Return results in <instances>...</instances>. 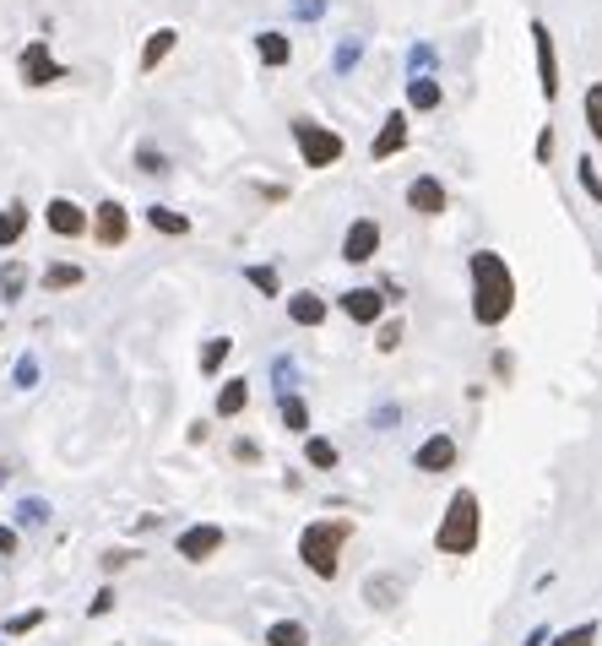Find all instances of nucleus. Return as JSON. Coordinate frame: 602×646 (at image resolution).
Masks as SVG:
<instances>
[{
  "label": "nucleus",
  "instance_id": "obj_7",
  "mask_svg": "<svg viewBox=\"0 0 602 646\" xmlns=\"http://www.w3.org/2000/svg\"><path fill=\"white\" fill-rule=\"evenodd\" d=\"M461 468V441H456L451 430H429L424 441H418V451H413V473H424V479H446Z\"/></svg>",
  "mask_w": 602,
  "mask_h": 646
},
{
  "label": "nucleus",
  "instance_id": "obj_36",
  "mask_svg": "<svg viewBox=\"0 0 602 646\" xmlns=\"http://www.w3.org/2000/svg\"><path fill=\"white\" fill-rule=\"evenodd\" d=\"M598 636H602L598 620H581V625H570V631H554L548 646H598Z\"/></svg>",
  "mask_w": 602,
  "mask_h": 646
},
{
  "label": "nucleus",
  "instance_id": "obj_9",
  "mask_svg": "<svg viewBox=\"0 0 602 646\" xmlns=\"http://www.w3.org/2000/svg\"><path fill=\"white\" fill-rule=\"evenodd\" d=\"M380 245H386V228L364 212V218H353L347 228H342V245H337V256L347 261V267H369L375 256H380Z\"/></svg>",
  "mask_w": 602,
  "mask_h": 646
},
{
  "label": "nucleus",
  "instance_id": "obj_37",
  "mask_svg": "<svg viewBox=\"0 0 602 646\" xmlns=\"http://www.w3.org/2000/svg\"><path fill=\"white\" fill-rule=\"evenodd\" d=\"M358 55H364V38H337V55H331V71H337V77H353Z\"/></svg>",
  "mask_w": 602,
  "mask_h": 646
},
{
  "label": "nucleus",
  "instance_id": "obj_49",
  "mask_svg": "<svg viewBox=\"0 0 602 646\" xmlns=\"http://www.w3.org/2000/svg\"><path fill=\"white\" fill-rule=\"evenodd\" d=\"M16 549H22V532L16 527H0V560H11Z\"/></svg>",
  "mask_w": 602,
  "mask_h": 646
},
{
  "label": "nucleus",
  "instance_id": "obj_28",
  "mask_svg": "<svg viewBox=\"0 0 602 646\" xmlns=\"http://www.w3.org/2000/svg\"><path fill=\"white\" fill-rule=\"evenodd\" d=\"M27 278H33V272H27V261H22V256H5V261H0V299H5V305H16V299L27 294Z\"/></svg>",
  "mask_w": 602,
  "mask_h": 646
},
{
  "label": "nucleus",
  "instance_id": "obj_26",
  "mask_svg": "<svg viewBox=\"0 0 602 646\" xmlns=\"http://www.w3.org/2000/svg\"><path fill=\"white\" fill-rule=\"evenodd\" d=\"M304 468L309 473H337L342 468V451L331 435H304Z\"/></svg>",
  "mask_w": 602,
  "mask_h": 646
},
{
  "label": "nucleus",
  "instance_id": "obj_21",
  "mask_svg": "<svg viewBox=\"0 0 602 646\" xmlns=\"http://www.w3.org/2000/svg\"><path fill=\"white\" fill-rule=\"evenodd\" d=\"M27 228H33V207H27L22 196H11V201L0 207V250H16V245L27 239Z\"/></svg>",
  "mask_w": 602,
  "mask_h": 646
},
{
  "label": "nucleus",
  "instance_id": "obj_15",
  "mask_svg": "<svg viewBox=\"0 0 602 646\" xmlns=\"http://www.w3.org/2000/svg\"><path fill=\"white\" fill-rule=\"evenodd\" d=\"M283 310H288V326H299V331H320V326L331 321V299L315 294V289H294V294H283Z\"/></svg>",
  "mask_w": 602,
  "mask_h": 646
},
{
  "label": "nucleus",
  "instance_id": "obj_22",
  "mask_svg": "<svg viewBox=\"0 0 602 646\" xmlns=\"http://www.w3.org/2000/svg\"><path fill=\"white\" fill-rule=\"evenodd\" d=\"M174 49H179V27H152L147 38H142L137 71H142V77H152V71H157V66H163V60H168Z\"/></svg>",
  "mask_w": 602,
  "mask_h": 646
},
{
  "label": "nucleus",
  "instance_id": "obj_35",
  "mask_svg": "<svg viewBox=\"0 0 602 646\" xmlns=\"http://www.w3.org/2000/svg\"><path fill=\"white\" fill-rule=\"evenodd\" d=\"M402 342H408V321H402V316H386V321L375 326V348H380V353H397Z\"/></svg>",
  "mask_w": 602,
  "mask_h": 646
},
{
  "label": "nucleus",
  "instance_id": "obj_17",
  "mask_svg": "<svg viewBox=\"0 0 602 646\" xmlns=\"http://www.w3.org/2000/svg\"><path fill=\"white\" fill-rule=\"evenodd\" d=\"M250 49H256V60H261L267 71H288V66H294V38H288L283 27H261V33L250 38Z\"/></svg>",
  "mask_w": 602,
  "mask_h": 646
},
{
  "label": "nucleus",
  "instance_id": "obj_18",
  "mask_svg": "<svg viewBox=\"0 0 602 646\" xmlns=\"http://www.w3.org/2000/svg\"><path fill=\"white\" fill-rule=\"evenodd\" d=\"M142 223H147L152 234H163V239H190V234H196L190 212H179V207H168V201H152V207H142Z\"/></svg>",
  "mask_w": 602,
  "mask_h": 646
},
{
  "label": "nucleus",
  "instance_id": "obj_12",
  "mask_svg": "<svg viewBox=\"0 0 602 646\" xmlns=\"http://www.w3.org/2000/svg\"><path fill=\"white\" fill-rule=\"evenodd\" d=\"M44 228H49L55 239H87L93 207H82V201H71V196H49V201H44Z\"/></svg>",
  "mask_w": 602,
  "mask_h": 646
},
{
  "label": "nucleus",
  "instance_id": "obj_40",
  "mask_svg": "<svg viewBox=\"0 0 602 646\" xmlns=\"http://www.w3.org/2000/svg\"><path fill=\"white\" fill-rule=\"evenodd\" d=\"M44 620H49V609H22V614H11V620H5L0 631H5V636H33V631H38Z\"/></svg>",
  "mask_w": 602,
  "mask_h": 646
},
{
  "label": "nucleus",
  "instance_id": "obj_4",
  "mask_svg": "<svg viewBox=\"0 0 602 646\" xmlns=\"http://www.w3.org/2000/svg\"><path fill=\"white\" fill-rule=\"evenodd\" d=\"M288 142H294V153H299L304 168H337V163L347 158V137L337 131V126H320L315 115H294L288 120Z\"/></svg>",
  "mask_w": 602,
  "mask_h": 646
},
{
  "label": "nucleus",
  "instance_id": "obj_27",
  "mask_svg": "<svg viewBox=\"0 0 602 646\" xmlns=\"http://www.w3.org/2000/svg\"><path fill=\"white\" fill-rule=\"evenodd\" d=\"M131 168H137V174H152V179H168V174H174V158H168V148H157V142H137Z\"/></svg>",
  "mask_w": 602,
  "mask_h": 646
},
{
  "label": "nucleus",
  "instance_id": "obj_23",
  "mask_svg": "<svg viewBox=\"0 0 602 646\" xmlns=\"http://www.w3.org/2000/svg\"><path fill=\"white\" fill-rule=\"evenodd\" d=\"M278 424L288 430V435H315V424H309V402H304V391H278Z\"/></svg>",
  "mask_w": 602,
  "mask_h": 646
},
{
  "label": "nucleus",
  "instance_id": "obj_43",
  "mask_svg": "<svg viewBox=\"0 0 602 646\" xmlns=\"http://www.w3.org/2000/svg\"><path fill=\"white\" fill-rule=\"evenodd\" d=\"M137 560H142L137 549H104V560H98V565H104V576H120V571H131Z\"/></svg>",
  "mask_w": 602,
  "mask_h": 646
},
{
  "label": "nucleus",
  "instance_id": "obj_20",
  "mask_svg": "<svg viewBox=\"0 0 602 646\" xmlns=\"http://www.w3.org/2000/svg\"><path fill=\"white\" fill-rule=\"evenodd\" d=\"M250 408V380L245 375H228V380H217V397H212V419H239Z\"/></svg>",
  "mask_w": 602,
  "mask_h": 646
},
{
  "label": "nucleus",
  "instance_id": "obj_8",
  "mask_svg": "<svg viewBox=\"0 0 602 646\" xmlns=\"http://www.w3.org/2000/svg\"><path fill=\"white\" fill-rule=\"evenodd\" d=\"M223 543H228V532H223L217 521H190V527L174 532V554H179L185 565H212V560L223 554Z\"/></svg>",
  "mask_w": 602,
  "mask_h": 646
},
{
  "label": "nucleus",
  "instance_id": "obj_34",
  "mask_svg": "<svg viewBox=\"0 0 602 646\" xmlns=\"http://www.w3.org/2000/svg\"><path fill=\"white\" fill-rule=\"evenodd\" d=\"M576 185L587 190V201H592V207H602V168L592 163V153H581V158H576Z\"/></svg>",
  "mask_w": 602,
  "mask_h": 646
},
{
  "label": "nucleus",
  "instance_id": "obj_42",
  "mask_svg": "<svg viewBox=\"0 0 602 646\" xmlns=\"http://www.w3.org/2000/svg\"><path fill=\"white\" fill-rule=\"evenodd\" d=\"M228 457H234L239 468H256V462H261V441H256V435H234Z\"/></svg>",
  "mask_w": 602,
  "mask_h": 646
},
{
  "label": "nucleus",
  "instance_id": "obj_10",
  "mask_svg": "<svg viewBox=\"0 0 602 646\" xmlns=\"http://www.w3.org/2000/svg\"><path fill=\"white\" fill-rule=\"evenodd\" d=\"M337 310H342L353 326H364V331H375V326L391 316V305H386V294H380L375 283H353V289H342V294H337Z\"/></svg>",
  "mask_w": 602,
  "mask_h": 646
},
{
  "label": "nucleus",
  "instance_id": "obj_2",
  "mask_svg": "<svg viewBox=\"0 0 602 646\" xmlns=\"http://www.w3.org/2000/svg\"><path fill=\"white\" fill-rule=\"evenodd\" d=\"M353 521L347 516H315V521H304L299 538H294V554H299V565L315 576V582H337L342 576V549L353 543Z\"/></svg>",
  "mask_w": 602,
  "mask_h": 646
},
{
  "label": "nucleus",
  "instance_id": "obj_32",
  "mask_svg": "<svg viewBox=\"0 0 602 646\" xmlns=\"http://www.w3.org/2000/svg\"><path fill=\"white\" fill-rule=\"evenodd\" d=\"M267 646H309V625L304 620H272L267 625Z\"/></svg>",
  "mask_w": 602,
  "mask_h": 646
},
{
  "label": "nucleus",
  "instance_id": "obj_38",
  "mask_svg": "<svg viewBox=\"0 0 602 646\" xmlns=\"http://www.w3.org/2000/svg\"><path fill=\"white\" fill-rule=\"evenodd\" d=\"M272 386H278V391H299V364H294V353H272Z\"/></svg>",
  "mask_w": 602,
  "mask_h": 646
},
{
  "label": "nucleus",
  "instance_id": "obj_3",
  "mask_svg": "<svg viewBox=\"0 0 602 646\" xmlns=\"http://www.w3.org/2000/svg\"><path fill=\"white\" fill-rule=\"evenodd\" d=\"M477 543H483V500H477V489L461 484V489H451V500H446V510H440L435 554H446V560H472Z\"/></svg>",
  "mask_w": 602,
  "mask_h": 646
},
{
  "label": "nucleus",
  "instance_id": "obj_33",
  "mask_svg": "<svg viewBox=\"0 0 602 646\" xmlns=\"http://www.w3.org/2000/svg\"><path fill=\"white\" fill-rule=\"evenodd\" d=\"M440 71V49L435 44H408V77H435Z\"/></svg>",
  "mask_w": 602,
  "mask_h": 646
},
{
  "label": "nucleus",
  "instance_id": "obj_1",
  "mask_svg": "<svg viewBox=\"0 0 602 646\" xmlns=\"http://www.w3.org/2000/svg\"><path fill=\"white\" fill-rule=\"evenodd\" d=\"M467 316H472L477 331H499L516 316V272L488 245H477L467 256Z\"/></svg>",
  "mask_w": 602,
  "mask_h": 646
},
{
  "label": "nucleus",
  "instance_id": "obj_48",
  "mask_svg": "<svg viewBox=\"0 0 602 646\" xmlns=\"http://www.w3.org/2000/svg\"><path fill=\"white\" fill-rule=\"evenodd\" d=\"M212 441V419H196L190 430H185V446H206Z\"/></svg>",
  "mask_w": 602,
  "mask_h": 646
},
{
  "label": "nucleus",
  "instance_id": "obj_19",
  "mask_svg": "<svg viewBox=\"0 0 602 646\" xmlns=\"http://www.w3.org/2000/svg\"><path fill=\"white\" fill-rule=\"evenodd\" d=\"M440 104H446L440 77H408V82H402V109H408V115H435Z\"/></svg>",
  "mask_w": 602,
  "mask_h": 646
},
{
  "label": "nucleus",
  "instance_id": "obj_45",
  "mask_svg": "<svg viewBox=\"0 0 602 646\" xmlns=\"http://www.w3.org/2000/svg\"><path fill=\"white\" fill-rule=\"evenodd\" d=\"M488 375H494L499 386H510V380H516V359H510L505 348H494V353H488Z\"/></svg>",
  "mask_w": 602,
  "mask_h": 646
},
{
  "label": "nucleus",
  "instance_id": "obj_46",
  "mask_svg": "<svg viewBox=\"0 0 602 646\" xmlns=\"http://www.w3.org/2000/svg\"><path fill=\"white\" fill-rule=\"evenodd\" d=\"M369 424H375V430H380V435H391V430H397V424H402V402H380V408H375V419H369Z\"/></svg>",
  "mask_w": 602,
  "mask_h": 646
},
{
  "label": "nucleus",
  "instance_id": "obj_39",
  "mask_svg": "<svg viewBox=\"0 0 602 646\" xmlns=\"http://www.w3.org/2000/svg\"><path fill=\"white\" fill-rule=\"evenodd\" d=\"M38 375H44V369H38V353H22V359L11 364V386H16V391H33Z\"/></svg>",
  "mask_w": 602,
  "mask_h": 646
},
{
  "label": "nucleus",
  "instance_id": "obj_31",
  "mask_svg": "<svg viewBox=\"0 0 602 646\" xmlns=\"http://www.w3.org/2000/svg\"><path fill=\"white\" fill-rule=\"evenodd\" d=\"M581 120H587V137L602 148V82H587V93H581Z\"/></svg>",
  "mask_w": 602,
  "mask_h": 646
},
{
  "label": "nucleus",
  "instance_id": "obj_25",
  "mask_svg": "<svg viewBox=\"0 0 602 646\" xmlns=\"http://www.w3.org/2000/svg\"><path fill=\"white\" fill-rule=\"evenodd\" d=\"M228 359H234V337H228V331H217V337H206V342H201V353H196V369H201L206 380H217Z\"/></svg>",
  "mask_w": 602,
  "mask_h": 646
},
{
  "label": "nucleus",
  "instance_id": "obj_52",
  "mask_svg": "<svg viewBox=\"0 0 602 646\" xmlns=\"http://www.w3.org/2000/svg\"><path fill=\"white\" fill-rule=\"evenodd\" d=\"M0 484H5V462H0Z\"/></svg>",
  "mask_w": 602,
  "mask_h": 646
},
{
  "label": "nucleus",
  "instance_id": "obj_14",
  "mask_svg": "<svg viewBox=\"0 0 602 646\" xmlns=\"http://www.w3.org/2000/svg\"><path fill=\"white\" fill-rule=\"evenodd\" d=\"M402 201H408V212H418V218H446V212H451V190H446L440 174H413L408 190H402Z\"/></svg>",
  "mask_w": 602,
  "mask_h": 646
},
{
  "label": "nucleus",
  "instance_id": "obj_51",
  "mask_svg": "<svg viewBox=\"0 0 602 646\" xmlns=\"http://www.w3.org/2000/svg\"><path fill=\"white\" fill-rule=\"evenodd\" d=\"M283 489H288V494H299V489H304V473H299V468H288V473H283Z\"/></svg>",
  "mask_w": 602,
  "mask_h": 646
},
{
  "label": "nucleus",
  "instance_id": "obj_41",
  "mask_svg": "<svg viewBox=\"0 0 602 646\" xmlns=\"http://www.w3.org/2000/svg\"><path fill=\"white\" fill-rule=\"evenodd\" d=\"M120 609V592H115V582H104L98 592H93V603H87V620H109Z\"/></svg>",
  "mask_w": 602,
  "mask_h": 646
},
{
  "label": "nucleus",
  "instance_id": "obj_44",
  "mask_svg": "<svg viewBox=\"0 0 602 646\" xmlns=\"http://www.w3.org/2000/svg\"><path fill=\"white\" fill-rule=\"evenodd\" d=\"M554 148H559V137H554V126H543V131H538V142H532V163H538V168H548V163H554Z\"/></svg>",
  "mask_w": 602,
  "mask_h": 646
},
{
  "label": "nucleus",
  "instance_id": "obj_50",
  "mask_svg": "<svg viewBox=\"0 0 602 646\" xmlns=\"http://www.w3.org/2000/svg\"><path fill=\"white\" fill-rule=\"evenodd\" d=\"M554 642V625H532V631H527V642L521 646H548Z\"/></svg>",
  "mask_w": 602,
  "mask_h": 646
},
{
  "label": "nucleus",
  "instance_id": "obj_16",
  "mask_svg": "<svg viewBox=\"0 0 602 646\" xmlns=\"http://www.w3.org/2000/svg\"><path fill=\"white\" fill-rule=\"evenodd\" d=\"M364 603H369L375 614L402 609V603H408V576H397V571H369V576H364Z\"/></svg>",
  "mask_w": 602,
  "mask_h": 646
},
{
  "label": "nucleus",
  "instance_id": "obj_11",
  "mask_svg": "<svg viewBox=\"0 0 602 646\" xmlns=\"http://www.w3.org/2000/svg\"><path fill=\"white\" fill-rule=\"evenodd\" d=\"M413 148V115L397 104V109H386V120H380V131L369 137V163H386V158H402Z\"/></svg>",
  "mask_w": 602,
  "mask_h": 646
},
{
  "label": "nucleus",
  "instance_id": "obj_6",
  "mask_svg": "<svg viewBox=\"0 0 602 646\" xmlns=\"http://www.w3.org/2000/svg\"><path fill=\"white\" fill-rule=\"evenodd\" d=\"M527 33H532V60H538V93H543V104H559L565 82H559V44H554V27H548L543 16H532Z\"/></svg>",
  "mask_w": 602,
  "mask_h": 646
},
{
  "label": "nucleus",
  "instance_id": "obj_29",
  "mask_svg": "<svg viewBox=\"0 0 602 646\" xmlns=\"http://www.w3.org/2000/svg\"><path fill=\"white\" fill-rule=\"evenodd\" d=\"M245 283H250L261 299H283V278H278L272 261H250V267H245Z\"/></svg>",
  "mask_w": 602,
  "mask_h": 646
},
{
  "label": "nucleus",
  "instance_id": "obj_13",
  "mask_svg": "<svg viewBox=\"0 0 602 646\" xmlns=\"http://www.w3.org/2000/svg\"><path fill=\"white\" fill-rule=\"evenodd\" d=\"M93 245H104V250H120L126 239H131V207L126 201H115V196H104L98 207H93Z\"/></svg>",
  "mask_w": 602,
  "mask_h": 646
},
{
  "label": "nucleus",
  "instance_id": "obj_30",
  "mask_svg": "<svg viewBox=\"0 0 602 646\" xmlns=\"http://www.w3.org/2000/svg\"><path fill=\"white\" fill-rule=\"evenodd\" d=\"M49 516H55V505H49V500H38V494H27V500H16V527H27V532H38V527H49Z\"/></svg>",
  "mask_w": 602,
  "mask_h": 646
},
{
  "label": "nucleus",
  "instance_id": "obj_24",
  "mask_svg": "<svg viewBox=\"0 0 602 646\" xmlns=\"http://www.w3.org/2000/svg\"><path fill=\"white\" fill-rule=\"evenodd\" d=\"M87 283V272L76 267V261H49L44 272H38V289L44 294H71V289H82Z\"/></svg>",
  "mask_w": 602,
  "mask_h": 646
},
{
  "label": "nucleus",
  "instance_id": "obj_5",
  "mask_svg": "<svg viewBox=\"0 0 602 646\" xmlns=\"http://www.w3.org/2000/svg\"><path fill=\"white\" fill-rule=\"evenodd\" d=\"M16 77H22L33 93H44V87H60V82H71V66H66V60H55L49 38H27V44L16 49Z\"/></svg>",
  "mask_w": 602,
  "mask_h": 646
},
{
  "label": "nucleus",
  "instance_id": "obj_47",
  "mask_svg": "<svg viewBox=\"0 0 602 646\" xmlns=\"http://www.w3.org/2000/svg\"><path fill=\"white\" fill-rule=\"evenodd\" d=\"M294 16L299 22H320L326 16V0H294Z\"/></svg>",
  "mask_w": 602,
  "mask_h": 646
}]
</instances>
